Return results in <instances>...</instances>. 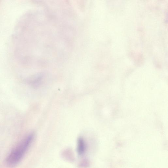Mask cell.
<instances>
[{
    "mask_svg": "<svg viewBox=\"0 0 168 168\" xmlns=\"http://www.w3.org/2000/svg\"><path fill=\"white\" fill-rule=\"evenodd\" d=\"M34 134L31 133L22 139L12 149L5 159L8 166L16 165L23 159L33 142Z\"/></svg>",
    "mask_w": 168,
    "mask_h": 168,
    "instance_id": "obj_1",
    "label": "cell"
},
{
    "mask_svg": "<svg viewBox=\"0 0 168 168\" xmlns=\"http://www.w3.org/2000/svg\"><path fill=\"white\" fill-rule=\"evenodd\" d=\"M85 145L84 140L80 138L78 141L77 151L80 155H82L85 153Z\"/></svg>",
    "mask_w": 168,
    "mask_h": 168,
    "instance_id": "obj_2",
    "label": "cell"
}]
</instances>
